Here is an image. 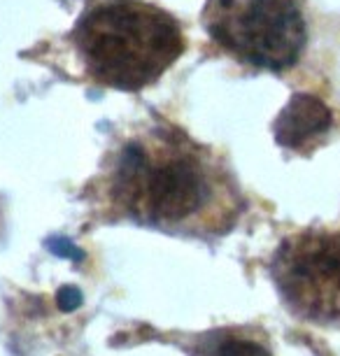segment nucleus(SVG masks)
I'll list each match as a JSON object with an SVG mask.
<instances>
[{"mask_svg":"<svg viewBox=\"0 0 340 356\" xmlns=\"http://www.w3.org/2000/svg\"><path fill=\"white\" fill-rule=\"evenodd\" d=\"M203 24L229 56L270 72L294 68L308 40L303 0H208Z\"/></svg>","mask_w":340,"mask_h":356,"instance_id":"7ed1b4c3","label":"nucleus"},{"mask_svg":"<svg viewBox=\"0 0 340 356\" xmlns=\"http://www.w3.org/2000/svg\"><path fill=\"white\" fill-rule=\"evenodd\" d=\"M208 356H270L259 342L240 340V338H222L215 342Z\"/></svg>","mask_w":340,"mask_h":356,"instance_id":"423d86ee","label":"nucleus"},{"mask_svg":"<svg viewBox=\"0 0 340 356\" xmlns=\"http://www.w3.org/2000/svg\"><path fill=\"white\" fill-rule=\"evenodd\" d=\"M70 42L89 79L140 91L182 56L184 33L175 17L143 0H89Z\"/></svg>","mask_w":340,"mask_h":356,"instance_id":"f03ea898","label":"nucleus"},{"mask_svg":"<svg viewBox=\"0 0 340 356\" xmlns=\"http://www.w3.org/2000/svg\"><path fill=\"white\" fill-rule=\"evenodd\" d=\"M108 196L140 224L189 231L229 226L231 177L208 147L172 126H152L131 136L110 159Z\"/></svg>","mask_w":340,"mask_h":356,"instance_id":"f257e3e1","label":"nucleus"},{"mask_svg":"<svg viewBox=\"0 0 340 356\" xmlns=\"http://www.w3.org/2000/svg\"><path fill=\"white\" fill-rule=\"evenodd\" d=\"M79 303H82V296H79L77 289L65 286V289L58 291V305H61L63 310H75Z\"/></svg>","mask_w":340,"mask_h":356,"instance_id":"0eeeda50","label":"nucleus"},{"mask_svg":"<svg viewBox=\"0 0 340 356\" xmlns=\"http://www.w3.org/2000/svg\"><path fill=\"white\" fill-rule=\"evenodd\" d=\"M333 126V114L324 100L308 93H298L289 100V105L280 112L275 122L277 143L289 152L308 154L326 138Z\"/></svg>","mask_w":340,"mask_h":356,"instance_id":"39448f33","label":"nucleus"},{"mask_svg":"<svg viewBox=\"0 0 340 356\" xmlns=\"http://www.w3.org/2000/svg\"><path fill=\"white\" fill-rule=\"evenodd\" d=\"M273 275L291 310L315 321L340 319V235L289 238L275 254Z\"/></svg>","mask_w":340,"mask_h":356,"instance_id":"20e7f679","label":"nucleus"}]
</instances>
